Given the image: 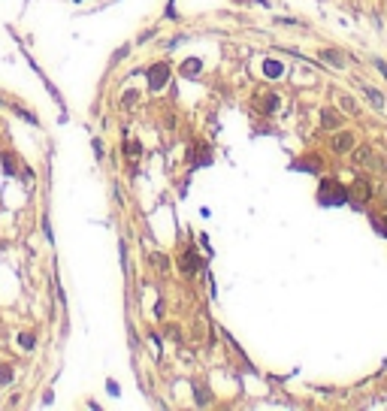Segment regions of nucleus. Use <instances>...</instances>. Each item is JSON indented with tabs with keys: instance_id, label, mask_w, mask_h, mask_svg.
<instances>
[{
	"instance_id": "1",
	"label": "nucleus",
	"mask_w": 387,
	"mask_h": 411,
	"mask_svg": "<svg viewBox=\"0 0 387 411\" xmlns=\"http://www.w3.org/2000/svg\"><path fill=\"white\" fill-rule=\"evenodd\" d=\"M321 200H324V206H342V203L348 200V194H345V188H339L333 179H327V182L321 185Z\"/></svg>"
},
{
	"instance_id": "2",
	"label": "nucleus",
	"mask_w": 387,
	"mask_h": 411,
	"mask_svg": "<svg viewBox=\"0 0 387 411\" xmlns=\"http://www.w3.org/2000/svg\"><path fill=\"white\" fill-rule=\"evenodd\" d=\"M351 191L357 194V200H360V203H369V197H372V185H369V179H357Z\"/></svg>"
},
{
	"instance_id": "3",
	"label": "nucleus",
	"mask_w": 387,
	"mask_h": 411,
	"mask_svg": "<svg viewBox=\"0 0 387 411\" xmlns=\"http://www.w3.org/2000/svg\"><path fill=\"white\" fill-rule=\"evenodd\" d=\"M351 145H354V136H351V133H339V136L333 139V148H336V151H351Z\"/></svg>"
},
{
	"instance_id": "4",
	"label": "nucleus",
	"mask_w": 387,
	"mask_h": 411,
	"mask_svg": "<svg viewBox=\"0 0 387 411\" xmlns=\"http://www.w3.org/2000/svg\"><path fill=\"white\" fill-rule=\"evenodd\" d=\"M366 94H369V100H372L375 106H384V97H381L378 91H372V88H366Z\"/></svg>"
},
{
	"instance_id": "5",
	"label": "nucleus",
	"mask_w": 387,
	"mask_h": 411,
	"mask_svg": "<svg viewBox=\"0 0 387 411\" xmlns=\"http://www.w3.org/2000/svg\"><path fill=\"white\" fill-rule=\"evenodd\" d=\"M324 57H327V61H330L333 67H342V57H339L336 51H324Z\"/></svg>"
}]
</instances>
